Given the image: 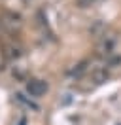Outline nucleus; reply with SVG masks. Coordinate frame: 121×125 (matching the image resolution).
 Returning <instances> with one entry per match:
<instances>
[{"label": "nucleus", "mask_w": 121, "mask_h": 125, "mask_svg": "<svg viewBox=\"0 0 121 125\" xmlns=\"http://www.w3.org/2000/svg\"><path fill=\"white\" fill-rule=\"evenodd\" d=\"M47 89H49V85H47V82H44V80L32 78V80L27 82V93H29L30 97H34V99L45 95V93H47Z\"/></svg>", "instance_id": "f03ea898"}, {"label": "nucleus", "mask_w": 121, "mask_h": 125, "mask_svg": "<svg viewBox=\"0 0 121 125\" xmlns=\"http://www.w3.org/2000/svg\"><path fill=\"white\" fill-rule=\"evenodd\" d=\"M113 46H115V38L108 36V34H102V38L98 40V44H97V51H98V55L108 57V55L113 53Z\"/></svg>", "instance_id": "7ed1b4c3"}, {"label": "nucleus", "mask_w": 121, "mask_h": 125, "mask_svg": "<svg viewBox=\"0 0 121 125\" xmlns=\"http://www.w3.org/2000/svg\"><path fill=\"white\" fill-rule=\"evenodd\" d=\"M19 125H27V119H25V117H23L21 121H19Z\"/></svg>", "instance_id": "423d86ee"}, {"label": "nucleus", "mask_w": 121, "mask_h": 125, "mask_svg": "<svg viewBox=\"0 0 121 125\" xmlns=\"http://www.w3.org/2000/svg\"><path fill=\"white\" fill-rule=\"evenodd\" d=\"M89 78L93 80L97 85L98 83H104L106 80H108V70H106V68H95V70L89 74Z\"/></svg>", "instance_id": "20e7f679"}, {"label": "nucleus", "mask_w": 121, "mask_h": 125, "mask_svg": "<svg viewBox=\"0 0 121 125\" xmlns=\"http://www.w3.org/2000/svg\"><path fill=\"white\" fill-rule=\"evenodd\" d=\"M95 2H102V0H80L81 8H85V6H91V4H95Z\"/></svg>", "instance_id": "39448f33"}, {"label": "nucleus", "mask_w": 121, "mask_h": 125, "mask_svg": "<svg viewBox=\"0 0 121 125\" xmlns=\"http://www.w3.org/2000/svg\"><path fill=\"white\" fill-rule=\"evenodd\" d=\"M0 25H2L10 34H15V32L21 31L23 19H21V15L15 13V11H4L2 17H0Z\"/></svg>", "instance_id": "f257e3e1"}]
</instances>
